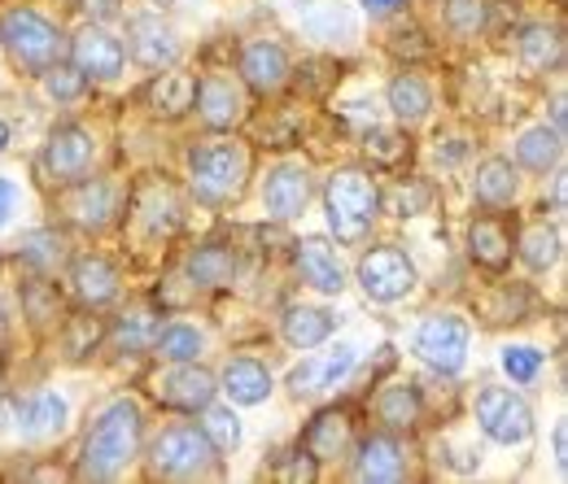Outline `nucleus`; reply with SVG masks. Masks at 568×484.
<instances>
[{
	"label": "nucleus",
	"instance_id": "nucleus-1",
	"mask_svg": "<svg viewBox=\"0 0 568 484\" xmlns=\"http://www.w3.org/2000/svg\"><path fill=\"white\" fill-rule=\"evenodd\" d=\"M144 445V411L136 398H110L92 428L83 432V445H79V463H74V476L79 481H119L136 459H141Z\"/></svg>",
	"mask_w": 568,
	"mask_h": 484
},
{
	"label": "nucleus",
	"instance_id": "nucleus-2",
	"mask_svg": "<svg viewBox=\"0 0 568 484\" xmlns=\"http://www.w3.org/2000/svg\"><path fill=\"white\" fill-rule=\"evenodd\" d=\"M189 166V193L211 209L236 206L250 188L254 175V153L245 140H236L232 132H211L206 140H193L184 153Z\"/></svg>",
	"mask_w": 568,
	"mask_h": 484
},
{
	"label": "nucleus",
	"instance_id": "nucleus-3",
	"mask_svg": "<svg viewBox=\"0 0 568 484\" xmlns=\"http://www.w3.org/2000/svg\"><path fill=\"white\" fill-rule=\"evenodd\" d=\"M223 454L211 445L197 419L162 423L144 445V467L153 481H214Z\"/></svg>",
	"mask_w": 568,
	"mask_h": 484
},
{
	"label": "nucleus",
	"instance_id": "nucleus-4",
	"mask_svg": "<svg viewBox=\"0 0 568 484\" xmlns=\"http://www.w3.org/2000/svg\"><path fill=\"white\" fill-rule=\"evenodd\" d=\"M324 218H328V231L337 245H358L372 236L381 209H385V193L381 184L372 179V171L363 166H337L328 179H324Z\"/></svg>",
	"mask_w": 568,
	"mask_h": 484
},
{
	"label": "nucleus",
	"instance_id": "nucleus-5",
	"mask_svg": "<svg viewBox=\"0 0 568 484\" xmlns=\"http://www.w3.org/2000/svg\"><path fill=\"white\" fill-rule=\"evenodd\" d=\"M0 49L9 53V62L22 70V74H40L53 62L67 58V35L53 18H44L40 9L31 4H9L0 13Z\"/></svg>",
	"mask_w": 568,
	"mask_h": 484
},
{
	"label": "nucleus",
	"instance_id": "nucleus-6",
	"mask_svg": "<svg viewBox=\"0 0 568 484\" xmlns=\"http://www.w3.org/2000/svg\"><path fill=\"white\" fill-rule=\"evenodd\" d=\"M473 419H477L481 436L503 445V450L529 445L534 432H538V419H534V406L525 402V393L503 389V384H481V389H477V398H473Z\"/></svg>",
	"mask_w": 568,
	"mask_h": 484
},
{
	"label": "nucleus",
	"instance_id": "nucleus-7",
	"mask_svg": "<svg viewBox=\"0 0 568 484\" xmlns=\"http://www.w3.org/2000/svg\"><path fill=\"white\" fill-rule=\"evenodd\" d=\"M468 346H473V323L459 310H433L412 337V353L437 375H459L468 367Z\"/></svg>",
	"mask_w": 568,
	"mask_h": 484
},
{
	"label": "nucleus",
	"instance_id": "nucleus-8",
	"mask_svg": "<svg viewBox=\"0 0 568 484\" xmlns=\"http://www.w3.org/2000/svg\"><path fill=\"white\" fill-rule=\"evenodd\" d=\"M355 279L372 306H394V301H403V297L416 292L420 271H416V262L407 258V249H398V245H372V249L358 258Z\"/></svg>",
	"mask_w": 568,
	"mask_h": 484
},
{
	"label": "nucleus",
	"instance_id": "nucleus-9",
	"mask_svg": "<svg viewBox=\"0 0 568 484\" xmlns=\"http://www.w3.org/2000/svg\"><path fill=\"white\" fill-rule=\"evenodd\" d=\"M153 398L175 415H202L219 398V375L197 362H162V371L149 380Z\"/></svg>",
	"mask_w": 568,
	"mask_h": 484
},
{
	"label": "nucleus",
	"instance_id": "nucleus-10",
	"mask_svg": "<svg viewBox=\"0 0 568 484\" xmlns=\"http://www.w3.org/2000/svg\"><path fill=\"white\" fill-rule=\"evenodd\" d=\"M67 62H71L88 83H114L128 70V49L123 35L110 31V22H83L67 40Z\"/></svg>",
	"mask_w": 568,
	"mask_h": 484
},
{
	"label": "nucleus",
	"instance_id": "nucleus-11",
	"mask_svg": "<svg viewBox=\"0 0 568 484\" xmlns=\"http://www.w3.org/2000/svg\"><path fill=\"white\" fill-rule=\"evenodd\" d=\"M193 110L206 132H236L250 119V92L232 70H211L193 87Z\"/></svg>",
	"mask_w": 568,
	"mask_h": 484
},
{
	"label": "nucleus",
	"instance_id": "nucleus-12",
	"mask_svg": "<svg viewBox=\"0 0 568 484\" xmlns=\"http://www.w3.org/2000/svg\"><path fill=\"white\" fill-rule=\"evenodd\" d=\"M92 166H97V136L88 127L62 123V127L49 132L44 148H40V171L53 188H67L74 179L92 175Z\"/></svg>",
	"mask_w": 568,
	"mask_h": 484
},
{
	"label": "nucleus",
	"instance_id": "nucleus-13",
	"mask_svg": "<svg viewBox=\"0 0 568 484\" xmlns=\"http://www.w3.org/2000/svg\"><path fill=\"white\" fill-rule=\"evenodd\" d=\"M123 49H128V58H132L136 66L153 70V74H158V70L180 66V58H184L180 31H175L162 13H153V9H141V13H132V18H128Z\"/></svg>",
	"mask_w": 568,
	"mask_h": 484
},
{
	"label": "nucleus",
	"instance_id": "nucleus-14",
	"mask_svg": "<svg viewBox=\"0 0 568 484\" xmlns=\"http://www.w3.org/2000/svg\"><path fill=\"white\" fill-rule=\"evenodd\" d=\"M236 79L245 83L250 96H281L293 79V58L281 40L272 35H254L241 44L236 53Z\"/></svg>",
	"mask_w": 568,
	"mask_h": 484
},
{
	"label": "nucleus",
	"instance_id": "nucleus-15",
	"mask_svg": "<svg viewBox=\"0 0 568 484\" xmlns=\"http://www.w3.org/2000/svg\"><path fill=\"white\" fill-rule=\"evenodd\" d=\"M346 463H351V481L358 484H398L407 481V472H412L398 432H385V428H376L367 436H355Z\"/></svg>",
	"mask_w": 568,
	"mask_h": 484
},
{
	"label": "nucleus",
	"instance_id": "nucleus-16",
	"mask_svg": "<svg viewBox=\"0 0 568 484\" xmlns=\"http://www.w3.org/2000/svg\"><path fill=\"white\" fill-rule=\"evenodd\" d=\"M263 209H267V218H276V223H293V218H302L306 206L315 202V175H311V166L306 162H276L267 175H263Z\"/></svg>",
	"mask_w": 568,
	"mask_h": 484
},
{
	"label": "nucleus",
	"instance_id": "nucleus-17",
	"mask_svg": "<svg viewBox=\"0 0 568 484\" xmlns=\"http://www.w3.org/2000/svg\"><path fill=\"white\" fill-rule=\"evenodd\" d=\"M358 362V349L355 346H333L324 349V353H311L306 349V358L288 371V393L302 402V398H324V393H333L337 384H346L351 380V371H355Z\"/></svg>",
	"mask_w": 568,
	"mask_h": 484
},
{
	"label": "nucleus",
	"instance_id": "nucleus-18",
	"mask_svg": "<svg viewBox=\"0 0 568 484\" xmlns=\"http://www.w3.org/2000/svg\"><path fill=\"white\" fill-rule=\"evenodd\" d=\"M62 193V209H67V218H71L79 231H92V236H101V231H110L114 227V218H119V188L110 184V179H74L67 188H58Z\"/></svg>",
	"mask_w": 568,
	"mask_h": 484
},
{
	"label": "nucleus",
	"instance_id": "nucleus-19",
	"mask_svg": "<svg viewBox=\"0 0 568 484\" xmlns=\"http://www.w3.org/2000/svg\"><path fill=\"white\" fill-rule=\"evenodd\" d=\"M293 271L306 288H315L320 297H342L346 284V262L337 254V245L328 236H302L293 240Z\"/></svg>",
	"mask_w": 568,
	"mask_h": 484
},
{
	"label": "nucleus",
	"instance_id": "nucleus-20",
	"mask_svg": "<svg viewBox=\"0 0 568 484\" xmlns=\"http://www.w3.org/2000/svg\"><path fill=\"white\" fill-rule=\"evenodd\" d=\"M67 419H71V406L58 389H36L27 398L13 402V428L27 445H49L67 432Z\"/></svg>",
	"mask_w": 568,
	"mask_h": 484
},
{
	"label": "nucleus",
	"instance_id": "nucleus-21",
	"mask_svg": "<svg viewBox=\"0 0 568 484\" xmlns=\"http://www.w3.org/2000/svg\"><path fill=\"white\" fill-rule=\"evenodd\" d=\"M71 292L83 310H105V306L119 301L123 276H119V267L105 254H92L88 249V254L71 258Z\"/></svg>",
	"mask_w": 568,
	"mask_h": 484
},
{
	"label": "nucleus",
	"instance_id": "nucleus-22",
	"mask_svg": "<svg viewBox=\"0 0 568 484\" xmlns=\"http://www.w3.org/2000/svg\"><path fill=\"white\" fill-rule=\"evenodd\" d=\"M219 393L227 398V406H263L276 393V375H272V367L263 358L236 353L219 371Z\"/></svg>",
	"mask_w": 568,
	"mask_h": 484
},
{
	"label": "nucleus",
	"instance_id": "nucleus-23",
	"mask_svg": "<svg viewBox=\"0 0 568 484\" xmlns=\"http://www.w3.org/2000/svg\"><path fill=\"white\" fill-rule=\"evenodd\" d=\"M320 467L324 463H346V454H351V445H355V423L346 411H337V406H328V411H320V415L306 423V432H302V441H297Z\"/></svg>",
	"mask_w": 568,
	"mask_h": 484
},
{
	"label": "nucleus",
	"instance_id": "nucleus-24",
	"mask_svg": "<svg viewBox=\"0 0 568 484\" xmlns=\"http://www.w3.org/2000/svg\"><path fill=\"white\" fill-rule=\"evenodd\" d=\"M468 258H473V267H481L490 276H503L511 267V258H516L511 227L503 218H495V214H477L468 223Z\"/></svg>",
	"mask_w": 568,
	"mask_h": 484
},
{
	"label": "nucleus",
	"instance_id": "nucleus-25",
	"mask_svg": "<svg viewBox=\"0 0 568 484\" xmlns=\"http://www.w3.org/2000/svg\"><path fill=\"white\" fill-rule=\"evenodd\" d=\"M236 267H241V258H236L232 245L206 240V245H197V249L184 258L180 276H184V284H189L193 292H219V288H232Z\"/></svg>",
	"mask_w": 568,
	"mask_h": 484
},
{
	"label": "nucleus",
	"instance_id": "nucleus-26",
	"mask_svg": "<svg viewBox=\"0 0 568 484\" xmlns=\"http://www.w3.org/2000/svg\"><path fill=\"white\" fill-rule=\"evenodd\" d=\"M385 110L394 114L398 127H420L433 114V83L416 70H398L389 83H385Z\"/></svg>",
	"mask_w": 568,
	"mask_h": 484
},
{
	"label": "nucleus",
	"instance_id": "nucleus-27",
	"mask_svg": "<svg viewBox=\"0 0 568 484\" xmlns=\"http://www.w3.org/2000/svg\"><path fill=\"white\" fill-rule=\"evenodd\" d=\"M511 162L516 171H529V175H556L565 166V132H556L551 123L525 127L511 144Z\"/></svg>",
	"mask_w": 568,
	"mask_h": 484
},
{
	"label": "nucleus",
	"instance_id": "nucleus-28",
	"mask_svg": "<svg viewBox=\"0 0 568 484\" xmlns=\"http://www.w3.org/2000/svg\"><path fill=\"white\" fill-rule=\"evenodd\" d=\"M297 22L324 49H342L355 40V18L342 0H297Z\"/></svg>",
	"mask_w": 568,
	"mask_h": 484
},
{
	"label": "nucleus",
	"instance_id": "nucleus-29",
	"mask_svg": "<svg viewBox=\"0 0 568 484\" xmlns=\"http://www.w3.org/2000/svg\"><path fill=\"white\" fill-rule=\"evenodd\" d=\"M337 332V315L324 310V306H306V301H293L281 310V341L297 353L306 349L328 346V337Z\"/></svg>",
	"mask_w": 568,
	"mask_h": 484
},
{
	"label": "nucleus",
	"instance_id": "nucleus-30",
	"mask_svg": "<svg viewBox=\"0 0 568 484\" xmlns=\"http://www.w3.org/2000/svg\"><path fill=\"white\" fill-rule=\"evenodd\" d=\"M473 202L481 209H511L520 202V171L511 157H486L473 171Z\"/></svg>",
	"mask_w": 568,
	"mask_h": 484
},
{
	"label": "nucleus",
	"instance_id": "nucleus-31",
	"mask_svg": "<svg viewBox=\"0 0 568 484\" xmlns=\"http://www.w3.org/2000/svg\"><path fill=\"white\" fill-rule=\"evenodd\" d=\"M372 415L385 432H416L420 419H425V402H420V389L412 380H394L385 384L376 398H372Z\"/></svg>",
	"mask_w": 568,
	"mask_h": 484
},
{
	"label": "nucleus",
	"instance_id": "nucleus-32",
	"mask_svg": "<svg viewBox=\"0 0 568 484\" xmlns=\"http://www.w3.org/2000/svg\"><path fill=\"white\" fill-rule=\"evenodd\" d=\"M516 258H520V267H525V271H534V276L556 271V267H560V258H565V236H560V227H556V223H547V218L529 223V227L516 236Z\"/></svg>",
	"mask_w": 568,
	"mask_h": 484
},
{
	"label": "nucleus",
	"instance_id": "nucleus-33",
	"mask_svg": "<svg viewBox=\"0 0 568 484\" xmlns=\"http://www.w3.org/2000/svg\"><path fill=\"white\" fill-rule=\"evenodd\" d=\"M18 262H22L31 276H58V271L71 262V236L58 231V227H36V231L22 236Z\"/></svg>",
	"mask_w": 568,
	"mask_h": 484
},
{
	"label": "nucleus",
	"instance_id": "nucleus-34",
	"mask_svg": "<svg viewBox=\"0 0 568 484\" xmlns=\"http://www.w3.org/2000/svg\"><path fill=\"white\" fill-rule=\"evenodd\" d=\"M516 53H520V66L534 70V74L560 70L565 66V27L560 22H529L516 40Z\"/></svg>",
	"mask_w": 568,
	"mask_h": 484
},
{
	"label": "nucleus",
	"instance_id": "nucleus-35",
	"mask_svg": "<svg viewBox=\"0 0 568 484\" xmlns=\"http://www.w3.org/2000/svg\"><path fill=\"white\" fill-rule=\"evenodd\" d=\"M136 218H141L144 231H149L153 240H166V236L180 231L184 206H180V197H175L171 184H144L141 193H136Z\"/></svg>",
	"mask_w": 568,
	"mask_h": 484
},
{
	"label": "nucleus",
	"instance_id": "nucleus-36",
	"mask_svg": "<svg viewBox=\"0 0 568 484\" xmlns=\"http://www.w3.org/2000/svg\"><path fill=\"white\" fill-rule=\"evenodd\" d=\"M193 87H197L193 74H184V70H175V66L158 70L153 83H149V92H144V101H149V110H153L158 119L175 123V119H184V114L193 110Z\"/></svg>",
	"mask_w": 568,
	"mask_h": 484
},
{
	"label": "nucleus",
	"instance_id": "nucleus-37",
	"mask_svg": "<svg viewBox=\"0 0 568 484\" xmlns=\"http://www.w3.org/2000/svg\"><path fill=\"white\" fill-rule=\"evenodd\" d=\"M158 328H162V315L141 306V310H128L123 319H114V323L105 328V341H110V349H114L119 358H141V353H149V346H153Z\"/></svg>",
	"mask_w": 568,
	"mask_h": 484
},
{
	"label": "nucleus",
	"instance_id": "nucleus-38",
	"mask_svg": "<svg viewBox=\"0 0 568 484\" xmlns=\"http://www.w3.org/2000/svg\"><path fill=\"white\" fill-rule=\"evenodd\" d=\"M149 353H153L158 362H197V358L206 353V332H202L197 323H184V319L162 323L158 337H153V346H149Z\"/></svg>",
	"mask_w": 568,
	"mask_h": 484
},
{
	"label": "nucleus",
	"instance_id": "nucleus-39",
	"mask_svg": "<svg viewBox=\"0 0 568 484\" xmlns=\"http://www.w3.org/2000/svg\"><path fill=\"white\" fill-rule=\"evenodd\" d=\"M22 310L31 319V328H62V301H58V288L49 284V276H36L22 284Z\"/></svg>",
	"mask_w": 568,
	"mask_h": 484
},
{
	"label": "nucleus",
	"instance_id": "nucleus-40",
	"mask_svg": "<svg viewBox=\"0 0 568 484\" xmlns=\"http://www.w3.org/2000/svg\"><path fill=\"white\" fill-rule=\"evenodd\" d=\"M442 27L455 40H477L490 27V4L486 0H446L442 4Z\"/></svg>",
	"mask_w": 568,
	"mask_h": 484
},
{
	"label": "nucleus",
	"instance_id": "nucleus-41",
	"mask_svg": "<svg viewBox=\"0 0 568 484\" xmlns=\"http://www.w3.org/2000/svg\"><path fill=\"white\" fill-rule=\"evenodd\" d=\"M363 153L372 166H403L412 157V140H407V127H372L363 136Z\"/></svg>",
	"mask_w": 568,
	"mask_h": 484
},
{
	"label": "nucleus",
	"instance_id": "nucleus-42",
	"mask_svg": "<svg viewBox=\"0 0 568 484\" xmlns=\"http://www.w3.org/2000/svg\"><path fill=\"white\" fill-rule=\"evenodd\" d=\"M101 341H105V323L97 319V310L74 315V319H62V349H67L71 362H83Z\"/></svg>",
	"mask_w": 568,
	"mask_h": 484
},
{
	"label": "nucleus",
	"instance_id": "nucleus-43",
	"mask_svg": "<svg viewBox=\"0 0 568 484\" xmlns=\"http://www.w3.org/2000/svg\"><path fill=\"white\" fill-rule=\"evenodd\" d=\"M36 79L44 83V96H49V101H58V105H74V101L88 92V79H83L67 58H62V62H53L49 70H40Z\"/></svg>",
	"mask_w": 568,
	"mask_h": 484
},
{
	"label": "nucleus",
	"instance_id": "nucleus-44",
	"mask_svg": "<svg viewBox=\"0 0 568 484\" xmlns=\"http://www.w3.org/2000/svg\"><path fill=\"white\" fill-rule=\"evenodd\" d=\"M193 419H202V432L211 436V445L219 450V454H232V450H241V419H236V411L232 406H206L202 415H193Z\"/></svg>",
	"mask_w": 568,
	"mask_h": 484
},
{
	"label": "nucleus",
	"instance_id": "nucleus-45",
	"mask_svg": "<svg viewBox=\"0 0 568 484\" xmlns=\"http://www.w3.org/2000/svg\"><path fill=\"white\" fill-rule=\"evenodd\" d=\"M525 315H529V292L525 288H511V284L495 288V297L481 301V319L490 328L495 323H525Z\"/></svg>",
	"mask_w": 568,
	"mask_h": 484
},
{
	"label": "nucleus",
	"instance_id": "nucleus-46",
	"mask_svg": "<svg viewBox=\"0 0 568 484\" xmlns=\"http://www.w3.org/2000/svg\"><path fill=\"white\" fill-rule=\"evenodd\" d=\"M498 362H503V371H507L511 384H534L542 375V367H547V353L534 346H507Z\"/></svg>",
	"mask_w": 568,
	"mask_h": 484
},
{
	"label": "nucleus",
	"instance_id": "nucleus-47",
	"mask_svg": "<svg viewBox=\"0 0 568 484\" xmlns=\"http://www.w3.org/2000/svg\"><path fill=\"white\" fill-rule=\"evenodd\" d=\"M381 202H389V209H394L398 218H416V214H425L428 209L433 193H428L420 179H412V184H403L398 193H389V197H381Z\"/></svg>",
	"mask_w": 568,
	"mask_h": 484
},
{
	"label": "nucleus",
	"instance_id": "nucleus-48",
	"mask_svg": "<svg viewBox=\"0 0 568 484\" xmlns=\"http://www.w3.org/2000/svg\"><path fill=\"white\" fill-rule=\"evenodd\" d=\"M473 153V144L464 136H450V140H437V148H433V157L442 162V166H459L464 157Z\"/></svg>",
	"mask_w": 568,
	"mask_h": 484
},
{
	"label": "nucleus",
	"instance_id": "nucleus-49",
	"mask_svg": "<svg viewBox=\"0 0 568 484\" xmlns=\"http://www.w3.org/2000/svg\"><path fill=\"white\" fill-rule=\"evenodd\" d=\"M128 0H79V9L88 13V22H114L123 13Z\"/></svg>",
	"mask_w": 568,
	"mask_h": 484
},
{
	"label": "nucleus",
	"instance_id": "nucleus-50",
	"mask_svg": "<svg viewBox=\"0 0 568 484\" xmlns=\"http://www.w3.org/2000/svg\"><path fill=\"white\" fill-rule=\"evenodd\" d=\"M358 4H363V13H367V18H376V22H381V18H394L407 0H358Z\"/></svg>",
	"mask_w": 568,
	"mask_h": 484
},
{
	"label": "nucleus",
	"instance_id": "nucleus-51",
	"mask_svg": "<svg viewBox=\"0 0 568 484\" xmlns=\"http://www.w3.org/2000/svg\"><path fill=\"white\" fill-rule=\"evenodd\" d=\"M13 206H18V184H13V179H0V227L9 223Z\"/></svg>",
	"mask_w": 568,
	"mask_h": 484
},
{
	"label": "nucleus",
	"instance_id": "nucleus-52",
	"mask_svg": "<svg viewBox=\"0 0 568 484\" xmlns=\"http://www.w3.org/2000/svg\"><path fill=\"white\" fill-rule=\"evenodd\" d=\"M551 445H556V463L565 467V463H568V428H565V423H556V432H551Z\"/></svg>",
	"mask_w": 568,
	"mask_h": 484
},
{
	"label": "nucleus",
	"instance_id": "nucleus-53",
	"mask_svg": "<svg viewBox=\"0 0 568 484\" xmlns=\"http://www.w3.org/2000/svg\"><path fill=\"white\" fill-rule=\"evenodd\" d=\"M4 148H9V123L0 119V153H4Z\"/></svg>",
	"mask_w": 568,
	"mask_h": 484
}]
</instances>
